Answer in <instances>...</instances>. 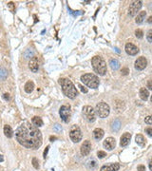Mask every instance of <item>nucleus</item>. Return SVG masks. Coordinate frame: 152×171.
Wrapping results in <instances>:
<instances>
[{
	"label": "nucleus",
	"instance_id": "10",
	"mask_svg": "<svg viewBox=\"0 0 152 171\" xmlns=\"http://www.w3.org/2000/svg\"><path fill=\"white\" fill-rule=\"evenodd\" d=\"M147 58L144 57V56H141V57H139L136 61H135L134 67L137 70H143L144 68H147Z\"/></svg>",
	"mask_w": 152,
	"mask_h": 171
},
{
	"label": "nucleus",
	"instance_id": "19",
	"mask_svg": "<svg viewBox=\"0 0 152 171\" xmlns=\"http://www.w3.org/2000/svg\"><path fill=\"white\" fill-rule=\"evenodd\" d=\"M31 122H32V124H33V126L36 127H42L44 124L42 119H41L40 117H38V116H34L31 119Z\"/></svg>",
	"mask_w": 152,
	"mask_h": 171
},
{
	"label": "nucleus",
	"instance_id": "39",
	"mask_svg": "<svg viewBox=\"0 0 152 171\" xmlns=\"http://www.w3.org/2000/svg\"><path fill=\"white\" fill-rule=\"evenodd\" d=\"M137 170H138V171H145V166H143V164H140V166H138Z\"/></svg>",
	"mask_w": 152,
	"mask_h": 171
},
{
	"label": "nucleus",
	"instance_id": "40",
	"mask_svg": "<svg viewBox=\"0 0 152 171\" xmlns=\"http://www.w3.org/2000/svg\"><path fill=\"white\" fill-rule=\"evenodd\" d=\"M48 149H50V146H48L47 147H46V149L44 150V158L45 159H46V157H47V155H48Z\"/></svg>",
	"mask_w": 152,
	"mask_h": 171
},
{
	"label": "nucleus",
	"instance_id": "22",
	"mask_svg": "<svg viewBox=\"0 0 152 171\" xmlns=\"http://www.w3.org/2000/svg\"><path fill=\"white\" fill-rule=\"evenodd\" d=\"M4 134L6 137L8 138H12V136H14V131H12V128L8 126V124H6V126L4 127Z\"/></svg>",
	"mask_w": 152,
	"mask_h": 171
},
{
	"label": "nucleus",
	"instance_id": "42",
	"mask_svg": "<svg viewBox=\"0 0 152 171\" xmlns=\"http://www.w3.org/2000/svg\"><path fill=\"white\" fill-rule=\"evenodd\" d=\"M3 97H4V99H5L6 101H9V100H10V95H9L8 93H5L4 95H3Z\"/></svg>",
	"mask_w": 152,
	"mask_h": 171
},
{
	"label": "nucleus",
	"instance_id": "27",
	"mask_svg": "<svg viewBox=\"0 0 152 171\" xmlns=\"http://www.w3.org/2000/svg\"><path fill=\"white\" fill-rule=\"evenodd\" d=\"M87 166H88L89 168H91V169L95 168V167L97 166V162L94 159H90L87 162Z\"/></svg>",
	"mask_w": 152,
	"mask_h": 171
},
{
	"label": "nucleus",
	"instance_id": "3",
	"mask_svg": "<svg viewBox=\"0 0 152 171\" xmlns=\"http://www.w3.org/2000/svg\"><path fill=\"white\" fill-rule=\"evenodd\" d=\"M92 68L96 73L99 75H105L106 72V64L101 56H94L91 59Z\"/></svg>",
	"mask_w": 152,
	"mask_h": 171
},
{
	"label": "nucleus",
	"instance_id": "44",
	"mask_svg": "<svg viewBox=\"0 0 152 171\" xmlns=\"http://www.w3.org/2000/svg\"><path fill=\"white\" fill-rule=\"evenodd\" d=\"M56 139H57V138L55 136H50V140L51 141V142H53V141L56 140Z\"/></svg>",
	"mask_w": 152,
	"mask_h": 171
},
{
	"label": "nucleus",
	"instance_id": "33",
	"mask_svg": "<svg viewBox=\"0 0 152 171\" xmlns=\"http://www.w3.org/2000/svg\"><path fill=\"white\" fill-rule=\"evenodd\" d=\"M147 41L149 43H151L152 42V29H149V31H147Z\"/></svg>",
	"mask_w": 152,
	"mask_h": 171
},
{
	"label": "nucleus",
	"instance_id": "7",
	"mask_svg": "<svg viewBox=\"0 0 152 171\" xmlns=\"http://www.w3.org/2000/svg\"><path fill=\"white\" fill-rule=\"evenodd\" d=\"M83 115L86 118V120L89 123H93L96 119L95 110L90 106H85L83 107Z\"/></svg>",
	"mask_w": 152,
	"mask_h": 171
},
{
	"label": "nucleus",
	"instance_id": "12",
	"mask_svg": "<svg viewBox=\"0 0 152 171\" xmlns=\"http://www.w3.org/2000/svg\"><path fill=\"white\" fill-rule=\"evenodd\" d=\"M125 52L128 55H132L133 56V55H136L139 52V49L135 45L132 44V43H127L125 45Z\"/></svg>",
	"mask_w": 152,
	"mask_h": 171
},
{
	"label": "nucleus",
	"instance_id": "34",
	"mask_svg": "<svg viewBox=\"0 0 152 171\" xmlns=\"http://www.w3.org/2000/svg\"><path fill=\"white\" fill-rule=\"evenodd\" d=\"M8 7H9L10 10H11L12 12H14L15 8H14V3H12V2H9L8 3Z\"/></svg>",
	"mask_w": 152,
	"mask_h": 171
},
{
	"label": "nucleus",
	"instance_id": "24",
	"mask_svg": "<svg viewBox=\"0 0 152 171\" xmlns=\"http://www.w3.org/2000/svg\"><path fill=\"white\" fill-rule=\"evenodd\" d=\"M135 141H136V143L139 144L140 146H145V138L143 135H141V134H138L135 137Z\"/></svg>",
	"mask_w": 152,
	"mask_h": 171
},
{
	"label": "nucleus",
	"instance_id": "32",
	"mask_svg": "<svg viewBox=\"0 0 152 171\" xmlns=\"http://www.w3.org/2000/svg\"><path fill=\"white\" fill-rule=\"evenodd\" d=\"M97 156H98V158H100V159H103V158H105L106 156V153L105 151H98V152H97Z\"/></svg>",
	"mask_w": 152,
	"mask_h": 171
},
{
	"label": "nucleus",
	"instance_id": "41",
	"mask_svg": "<svg viewBox=\"0 0 152 171\" xmlns=\"http://www.w3.org/2000/svg\"><path fill=\"white\" fill-rule=\"evenodd\" d=\"M61 129H62V127H61L60 124H56L55 126H54V130H56V131H60Z\"/></svg>",
	"mask_w": 152,
	"mask_h": 171
},
{
	"label": "nucleus",
	"instance_id": "16",
	"mask_svg": "<svg viewBox=\"0 0 152 171\" xmlns=\"http://www.w3.org/2000/svg\"><path fill=\"white\" fill-rule=\"evenodd\" d=\"M120 168L119 163H111L108 166H103L101 167V171H118Z\"/></svg>",
	"mask_w": 152,
	"mask_h": 171
},
{
	"label": "nucleus",
	"instance_id": "35",
	"mask_svg": "<svg viewBox=\"0 0 152 171\" xmlns=\"http://www.w3.org/2000/svg\"><path fill=\"white\" fill-rule=\"evenodd\" d=\"M145 123L147 124H152V118L151 116H147L145 118Z\"/></svg>",
	"mask_w": 152,
	"mask_h": 171
},
{
	"label": "nucleus",
	"instance_id": "28",
	"mask_svg": "<svg viewBox=\"0 0 152 171\" xmlns=\"http://www.w3.org/2000/svg\"><path fill=\"white\" fill-rule=\"evenodd\" d=\"M24 57L25 58H31V57H33V51H32L31 50H27L25 52H24Z\"/></svg>",
	"mask_w": 152,
	"mask_h": 171
},
{
	"label": "nucleus",
	"instance_id": "43",
	"mask_svg": "<svg viewBox=\"0 0 152 171\" xmlns=\"http://www.w3.org/2000/svg\"><path fill=\"white\" fill-rule=\"evenodd\" d=\"M147 88H148V90H152V86H151V81L150 80L147 82Z\"/></svg>",
	"mask_w": 152,
	"mask_h": 171
},
{
	"label": "nucleus",
	"instance_id": "13",
	"mask_svg": "<svg viewBox=\"0 0 152 171\" xmlns=\"http://www.w3.org/2000/svg\"><path fill=\"white\" fill-rule=\"evenodd\" d=\"M116 146V141L114 138L112 137H108L104 141V146L106 147L108 150H112L115 148Z\"/></svg>",
	"mask_w": 152,
	"mask_h": 171
},
{
	"label": "nucleus",
	"instance_id": "36",
	"mask_svg": "<svg viewBox=\"0 0 152 171\" xmlns=\"http://www.w3.org/2000/svg\"><path fill=\"white\" fill-rule=\"evenodd\" d=\"M145 132L147 133V135L149 137H152V127H148L145 128Z\"/></svg>",
	"mask_w": 152,
	"mask_h": 171
},
{
	"label": "nucleus",
	"instance_id": "26",
	"mask_svg": "<svg viewBox=\"0 0 152 171\" xmlns=\"http://www.w3.org/2000/svg\"><path fill=\"white\" fill-rule=\"evenodd\" d=\"M8 77V71L5 68H0V80H6Z\"/></svg>",
	"mask_w": 152,
	"mask_h": 171
},
{
	"label": "nucleus",
	"instance_id": "37",
	"mask_svg": "<svg viewBox=\"0 0 152 171\" xmlns=\"http://www.w3.org/2000/svg\"><path fill=\"white\" fill-rule=\"evenodd\" d=\"M78 88H80V90H81V91H82L83 93H87V92H88V88H85L84 86H82V85H78Z\"/></svg>",
	"mask_w": 152,
	"mask_h": 171
},
{
	"label": "nucleus",
	"instance_id": "17",
	"mask_svg": "<svg viewBox=\"0 0 152 171\" xmlns=\"http://www.w3.org/2000/svg\"><path fill=\"white\" fill-rule=\"evenodd\" d=\"M104 130L101 129V128H96V129L93 130V137H94V139L99 141L101 140L103 137H104Z\"/></svg>",
	"mask_w": 152,
	"mask_h": 171
},
{
	"label": "nucleus",
	"instance_id": "29",
	"mask_svg": "<svg viewBox=\"0 0 152 171\" xmlns=\"http://www.w3.org/2000/svg\"><path fill=\"white\" fill-rule=\"evenodd\" d=\"M135 35H136V37L139 38V39H141V38H143V36H144V32L142 29H138L135 31Z\"/></svg>",
	"mask_w": 152,
	"mask_h": 171
},
{
	"label": "nucleus",
	"instance_id": "11",
	"mask_svg": "<svg viewBox=\"0 0 152 171\" xmlns=\"http://www.w3.org/2000/svg\"><path fill=\"white\" fill-rule=\"evenodd\" d=\"M90 151H91V144L89 140L84 141L82 146H81V154L83 156H87L89 155Z\"/></svg>",
	"mask_w": 152,
	"mask_h": 171
},
{
	"label": "nucleus",
	"instance_id": "25",
	"mask_svg": "<svg viewBox=\"0 0 152 171\" xmlns=\"http://www.w3.org/2000/svg\"><path fill=\"white\" fill-rule=\"evenodd\" d=\"M145 15H147V12H141L140 14L137 15L136 19H135V22H136L137 24H141V23L145 20Z\"/></svg>",
	"mask_w": 152,
	"mask_h": 171
},
{
	"label": "nucleus",
	"instance_id": "47",
	"mask_svg": "<svg viewBox=\"0 0 152 171\" xmlns=\"http://www.w3.org/2000/svg\"><path fill=\"white\" fill-rule=\"evenodd\" d=\"M3 161H4V158L2 155H0V162H3Z\"/></svg>",
	"mask_w": 152,
	"mask_h": 171
},
{
	"label": "nucleus",
	"instance_id": "48",
	"mask_svg": "<svg viewBox=\"0 0 152 171\" xmlns=\"http://www.w3.org/2000/svg\"><path fill=\"white\" fill-rule=\"evenodd\" d=\"M114 50L116 51V52H118V53H120V51H119V49H118V48H115Z\"/></svg>",
	"mask_w": 152,
	"mask_h": 171
},
{
	"label": "nucleus",
	"instance_id": "46",
	"mask_svg": "<svg viewBox=\"0 0 152 171\" xmlns=\"http://www.w3.org/2000/svg\"><path fill=\"white\" fill-rule=\"evenodd\" d=\"M148 166H149V169L152 170V164H151V161H149V163H148Z\"/></svg>",
	"mask_w": 152,
	"mask_h": 171
},
{
	"label": "nucleus",
	"instance_id": "9",
	"mask_svg": "<svg viewBox=\"0 0 152 171\" xmlns=\"http://www.w3.org/2000/svg\"><path fill=\"white\" fill-rule=\"evenodd\" d=\"M142 6H143V2H142V1H134L130 5V7H129L128 15L131 16V17H133L134 15H136L137 12L141 10Z\"/></svg>",
	"mask_w": 152,
	"mask_h": 171
},
{
	"label": "nucleus",
	"instance_id": "14",
	"mask_svg": "<svg viewBox=\"0 0 152 171\" xmlns=\"http://www.w3.org/2000/svg\"><path fill=\"white\" fill-rule=\"evenodd\" d=\"M29 68L32 72H37L38 68H39V62H38V58L37 57H32L30 60V63H29Z\"/></svg>",
	"mask_w": 152,
	"mask_h": 171
},
{
	"label": "nucleus",
	"instance_id": "38",
	"mask_svg": "<svg viewBox=\"0 0 152 171\" xmlns=\"http://www.w3.org/2000/svg\"><path fill=\"white\" fill-rule=\"evenodd\" d=\"M129 72V70L127 68H122V74L123 75H127V73Z\"/></svg>",
	"mask_w": 152,
	"mask_h": 171
},
{
	"label": "nucleus",
	"instance_id": "31",
	"mask_svg": "<svg viewBox=\"0 0 152 171\" xmlns=\"http://www.w3.org/2000/svg\"><path fill=\"white\" fill-rule=\"evenodd\" d=\"M32 166H33L35 169L39 168V163H38V161L36 158H33V159H32Z\"/></svg>",
	"mask_w": 152,
	"mask_h": 171
},
{
	"label": "nucleus",
	"instance_id": "23",
	"mask_svg": "<svg viewBox=\"0 0 152 171\" xmlns=\"http://www.w3.org/2000/svg\"><path fill=\"white\" fill-rule=\"evenodd\" d=\"M120 127H121V122L120 120H118V119H116L112 122V124H111V129L113 131H115V132H117V131L120 129Z\"/></svg>",
	"mask_w": 152,
	"mask_h": 171
},
{
	"label": "nucleus",
	"instance_id": "1",
	"mask_svg": "<svg viewBox=\"0 0 152 171\" xmlns=\"http://www.w3.org/2000/svg\"><path fill=\"white\" fill-rule=\"evenodd\" d=\"M17 142L26 148L37 149L42 144V134L38 127L25 122L15 131Z\"/></svg>",
	"mask_w": 152,
	"mask_h": 171
},
{
	"label": "nucleus",
	"instance_id": "18",
	"mask_svg": "<svg viewBox=\"0 0 152 171\" xmlns=\"http://www.w3.org/2000/svg\"><path fill=\"white\" fill-rule=\"evenodd\" d=\"M34 88V84L32 81H28L27 83L25 84V87H24V90L27 93H31L32 92V90H33Z\"/></svg>",
	"mask_w": 152,
	"mask_h": 171
},
{
	"label": "nucleus",
	"instance_id": "21",
	"mask_svg": "<svg viewBox=\"0 0 152 171\" xmlns=\"http://www.w3.org/2000/svg\"><path fill=\"white\" fill-rule=\"evenodd\" d=\"M109 65H110L112 70H117L118 68H120V63H119V61L117 60V59H114V58H112L109 60Z\"/></svg>",
	"mask_w": 152,
	"mask_h": 171
},
{
	"label": "nucleus",
	"instance_id": "30",
	"mask_svg": "<svg viewBox=\"0 0 152 171\" xmlns=\"http://www.w3.org/2000/svg\"><path fill=\"white\" fill-rule=\"evenodd\" d=\"M69 11H70V14L72 15H73V16H77V15H80V14H83L81 11H72L70 8H69Z\"/></svg>",
	"mask_w": 152,
	"mask_h": 171
},
{
	"label": "nucleus",
	"instance_id": "6",
	"mask_svg": "<svg viewBox=\"0 0 152 171\" xmlns=\"http://www.w3.org/2000/svg\"><path fill=\"white\" fill-rule=\"evenodd\" d=\"M82 131H81L80 127L76 124L72 127L70 131V137L73 143H79L82 140Z\"/></svg>",
	"mask_w": 152,
	"mask_h": 171
},
{
	"label": "nucleus",
	"instance_id": "15",
	"mask_svg": "<svg viewBox=\"0 0 152 171\" xmlns=\"http://www.w3.org/2000/svg\"><path fill=\"white\" fill-rule=\"evenodd\" d=\"M130 139H131V134L130 133H125L123 134L122 137H121V141H120V146H127V144L130 142Z\"/></svg>",
	"mask_w": 152,
	"mask_h": 171
},
{
	"label": "nucleus",
	"instance_id": "8",
	"mask_svg": "<svg viewBox=\"0 0 152 171\" xmlns=\"http://www.w3.org/2000/svg\"><path fill=\"white\" fill-rule=\"evenodd\" d=\"M60 117L65 123H69L70 121V107L69 106H62L59 110Z\"/></svg>",
	"mask_w": 152,
	"mask_h": 171
},
{
	"label": "nucleus",
	"instance_id": "5",
	"mask_svg": "<svg viewBox=\"0 0 152 171\" xmlns=\"http://www.w3.org/2000/svg\"><path fill=\"white\" fill-rule=\"evenodd\" d=\"M110 112V108L109 106L105 102H100L99 104H97L95 107V113L98 115L100 118H106L109 115Z\"/></svg>",
	"mask_w": 152,
	"mask_h": 171
},
{
	"label": "nucleus",
	"instance_id": "4",
	"mask_svg": "<svg viewBox=\"0 0 152 171\" xmlns=\"http://www.w3.org/2000/svg\"><path fill=\"white\" fill-rule=\"evenodd\" d=\"M81 81L90 88H97L99 87V79L94 74L87 73L81 76Z\"/></svg>",
	"mask_w": 152,
	"mask_h": 171
},
{
	"label": "nucleus",
	"instance_id": "2",
	"mask_svg": "<svg viewBox=\"0 0 152 171\" xmlns=\"http://www.w3.org/2000/svg\"><path fill=\"white\" fill-rule=\"evenodd\" d=\"M58 82H59L61 88H62L64 94L66 95L67 97L70 98V99H74V98L77 97L78 91H77L75 86L73 85V83L70 80V79L61 78Z\"/></svg>",
	"mask_w": 152,
	"mask_h": 171
},
{
	"label": "nucleus",
	"instance_id": "20",
	"mask_svg": "<svg viewBox=\"0 0 152 171\" xmlns=\"http://www.w3.org/2000/svg\"><path fill=\"white\" fill-rule=\"evenodd\" d=\"M148 96H149V92H148V90L147 88H142L140 90V97L142 100L144 101H147L148 99Z\"/></svg>",
	"mask_w": 152,
	"mask_h": 171
},
{
	"label": "nucleus",
	"instance_id": "45",
	"mask_svg": "<svg viewBox=\"0 0 152 171\" xmlns=\"http://www.w3.org/2000/svg\"><path fill=\"white\" fill-rule=\"evenodd\" d=\"M147 22L149 23V24H151V22H152V16H150L149 18H148V20H147Z\"/></svg>",
	"mask_w": 152,
	"mask_h": 171
}]
</instances>
